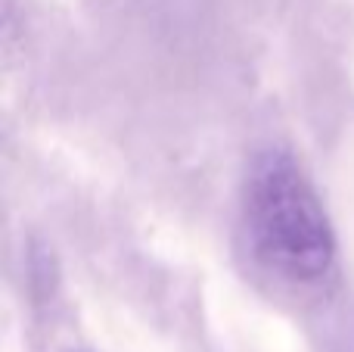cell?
<instances>
[{
    "instance_id": "6da1fadb",
    "label": "cell",
    "mask_w": 354,
    "mask_h": 352,
    "mask_svg": "<svg viewBox=\"0 0 354 352\" xmlns=\"http://www.w3.org/2000/svg\"><path fill=\"white\" fill-rule=\"evenodd\" d=\"M243 218L255 259L280 278L311 284L333 268L330 215L289 150L274 147L255 156L245 175Z\"/></svg>"
}]
</instances>
